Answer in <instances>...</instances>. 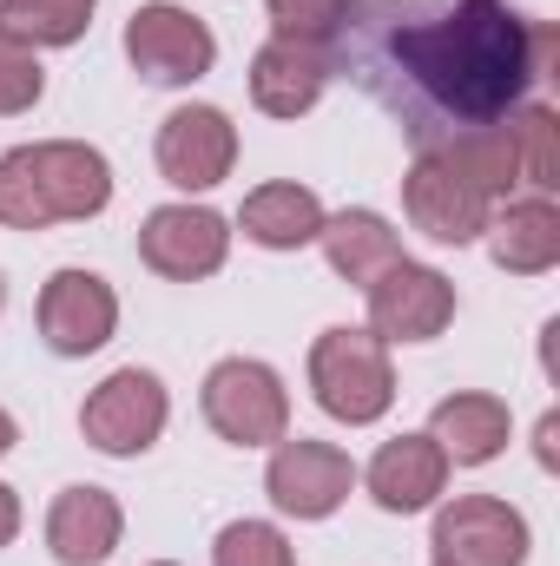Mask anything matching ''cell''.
<instances>
[{
  "label": "cell",
  "instance_id": "obj_28",
  "mask_svg": "<svg viewBox=\"0 0 560 566\" xmlns=\"http://www.w3.org/2000/svg\"><path fill=\"white\" fill-rule=\"evenodd\" d=\"M13 441H20V428H13V416H7V409H0V454H7Z\"/></svg>",
  "mask_w": 560,
  "mask_h": 566
},
{
  "label": "cell",
  "instance_id": "obj_11",
  "mask_svg": "<svg viewBox=\"0 0 560 566\" xmlns=\"http://www.w3.org/2000/svg\"><path fill=\"white\" fill-rule=\"evenodd\" d=\"M225 251H231V224L205 205H158L139 231V258L172 283L211 277L225 264Z\"/></svg>",
  "mask_w": 560,
  "mask_h": 566
},
{
  "label": "cell",
  "instance_id": "obj_30",
  "mask_svg": "<svg viewBox=\"0 0 560 566\" xmlns=\"http://www.w3.org/2000/svg\"><path fill=\"white\" fill-rule=\"evenodd\" d=\"M158 566H172V560H158Z\"/></svg>",
  "mask_w": 560,
  "mask_h": 566
},
{
  "label": "cell",
  "instance_id": "obj_3",
  "mask_svg": "<svg viewBox=\"0 0 560 566\" xmlns=\"http://www.w3.org/2000/svg\"><path fill=\"white\" fill-rule=\"evenodd\" d=\"M310 389H317L323 416H336V422H383L396 402L390 343H376L370 329H323L310 349Z\"/></svg>",
  "mask_w": 560,
  "mask_h": 566
},
{
  "label": "cell",
  "instance_id": "obj_19",
  "mask_svg": "<svg viewBox=\"0 0 560 566\" xmlns=\"http://www.w3.org/2000/svg\"><path fill=\"white\" fill-rule=\"evenodd\" d=\"M323 251H330V271L350 283H370L383 277L390 264H403V238L376 218V211H336V218H323Z\"/></svg>",
  "mask_w": 560,
  "mask_h": 566
},
{
  "label": "cell",
  "instance_id": "obj_20",
  "mask_svg": "<svg viewBox=\"0 0 560 566\" xmlns=\"http://www.w3.org/2000/svg\"><path fill=\"white\" fill-rule=\"evenodd\" d=\"M245 238L265 244V251H297V244H317L323 231V205L310 185H258L238 211Z\"/></svg>",
  "mask_w": 560,
  "mask_h": 566
},
{
  "label": "cell",
  "instance_id": "obj_14",
  "mask_svg": "<svg viewBox=\"0 0 560 566\" xmlns=\"http://www.w3.org/2000/svg\"><path fill=\"white\" fill-rule=\"evenodd\" d=\"M323 86H330V53H323V46L271 40V46H258V60H251V99H258V113H271V119L310 113V106L323 99Z\"/></svg>",
  "mask_w": 560,
  "mask_h": 566
},
{
  "label": "cell",
  "instance_id": "obj_10",
  "mask_svg": "<svg viewBox=\"0 0 560 566\" xmlns=\"http://www.w3.org/2000/svg\"><path fill=\"white\" fill-rule=\"evenodd\" d=\"M265 488H271V501H278L283 514L323 521V514H336L343 494L356 488V468H350V454L330 448V441H310V434L290 441V434H283L278 454H271V468H265Z\"/></svg>",
  "mask_w": 560,
  "mask_h": 566
},
{
  "label": "cell",
  "instance_id": "obj_7",
  "mask_svg": "<svg viewBox=\"0 0 560 566\" xmlns=\"http://www.w3.org/2000/svg\"><path fill=\"white\" fill-rule=\"evenodd\" d=\"M165 382L152 376V369H113L93 396H86V409H80V428H86V441L100 448V454H145L158 434H165Z\"/></svg>",
  "mask_w": 560,
  "mask_h": 566
},
{
  "label": "cell",
  "instance_id": "obj_12",
  "mask_svg": "<svg viewBox=\"0 0 560 566\" xmlns=\"http://www.w3.org/2000/svg\"><path fill=\"white\" fill-rule=\"evenodd\" d=\"M231 158H238V126L218 113V106H178L165 126H158V171L165 185L178 191H211L231 178Z\"/></svg>",
  "mask_w": 560,
  "mask_h": 566
},
{
  "label": "cell",
  "instance_id": "obj_18",
  "mask_svg": "<svg viewBox=\"0 0 560 566\" xmlns=\"http://www.w3.org/2000/svg\"><path fill=\"white\" fill-rule=\"evenodd\" d=\"M495 231V264L515 271V277H541L560 264V211L554 198H521L508 205L501 218H488Z\"/></svg>",
  "mask_w": 560,
  "mask_h": 566
},
{
  "label": "cell",
  "instance_id": "obj_1",
  "mask_svg": "<svg viewBox=\"0 0 560 566\" xmlns=\"http://www.w3.org/2000/svg\"><path fill=\"white\" fill-rule=\"evenodd\" d=\"M554 27L508 0H350L330 33V73H350L416 151L501 126L554 66Z\"/></svg>",
  "mask_w": 560,
  "mask_h": 566
},
{
  "label": "cell",
  "instance_id": "obj_23",
  "mask_svg": "<svg viewBox=\"0 0 560 566\" xmlns=\"http://www.w3.org/2000/svg\"><path fill=\"white\" fill-rule=\"evenodd\" d=\"M211 560L218 566H297V554H290V541H283L271 521H231L218 534Z\"/></svg>",
  "mask_w": 560,
  "mask_h": 566
},
{
  "label": "cell",
  "instance_id": "obj_17",
  "mask_svg": "<svg viewBox=\"0 0 560 566\" xmlns=\"http://www.w3.org/2000/svg\"><path fill=\"white\" fill-rule=\"evenodd\" d=\"M428 434H435V448H442L448 461L481 468V461H495V454L508 448V402H501V396H475V389L442 396L435 416H428Z\"/></svg>",
  "mask_w": 560,
  "mask_h": 566
},
{
  "label": "cell",
  "instance_id": "obj_15",
  "mask_svg": "<svg viewBox=\"0 0 560 566\" xmlns=\"http://www.w3.org/2000/svg\"><path fill=\"white\" fill-rule=\"evenodd\" d=\"M120 527H126L120 501L86 481V488H66V494L53 501V514H46V547H53L60 566H100L120 547Z\"/></svg>",
  "mask_w": 560,
  "mask_h": 566
},
{
  "label": "cell",
  "instance_id": "obj_27",
  "mask_svg": "<svg viewBox=\"0 0 560 566\" xmlns=\"http://www.w3.org/2000/svg\"><path fill=\"white\" fill-rule=\"evenodd\" d=\"M554 434H560V422L541 416V468H554Z\"/></svg>",
  "mask_w": 560,
  "mask_h": 566
},
{
  "label": "cell",
  "instance_id": "obj_4",
  "mask_svg": "<svg viewBox=\"0 0 560 566\" xmlns=\"http://www.w3.org/2000/svg\"><path fill=\"white\" fill-rule=\"evenodd\" d=\"M205 422L218 428L225 441L238 448H265L290 434V396H283L278 369L271 363H251V356H231L205 376Z\"/></svg>",
  "mask_w": 560,
  "mask_h": 566
},
{
  "label": "cell",
  "instance_id": "obj_21",
  "mask_svg": "<svg viewBox=\"0 0 560 566\" xmlns=\"http://www.w3.org/2000/svg\"><path fill=\"white\" fill-rule=\"evenodd\" d=\"M100 0H0V33L20 46H73Z\"/></svg>",
  "mask_w": 560,
  "mask_h": 566
},
{
  "label": "cell",
  "instance_id": "obj_26",
  "mask_svg": "<svg viewBox=\"0 0 560 566\" xmlns=\"http://www.w3.org/2000/svg\"><path fill=\"white\" fill-rule=\"evenodd\" d=\"M20 534V501H13V488H0V547Z\"/></svg>",
  "mask_w": 560,
  "mask_h": 566
},
{
  "label": "cell",
  "instance_id": "obj_6",
  "mask_svg": "<svg viewBox=\"0 0 560 566\" xmlns=\"http://www.w3.org/2000/svg\"><path fill=\"white\" fill-rule=\"evenodd\" d=\"M403 205H409V224L435 244H475L495 218V198L435 151H416V165L403 178Z\"/></svg>",
  "mask_w": 560,
  "mask_h": 566
},
{
  "label": "cell",
  "instance_id": "obj_16",
  "mask_svg": "<svg viewBox=\"0 0 560 566\" xmlns=\"http://www.w3.org/2000/svg\"><path fill=\"white\" fill-rule=\"evenodd\" d=\"M442 488H448V454L435 448V434H396L370 461V494L390 514H416Z\"/></svg>",
  "mask_w": 560,
  "mask_h": 566
},
{
  "label": "cell",
  "instance_id": "obj_8",
  "mask_svg": "<svg viewBox=\"0 0 560 566\" xmlns=\"http://www.w3.org/2000/svg\"><path fill=\"white\" fill-rule=\"evenodd\" d=\"M435 560L442 566H521L528 521L495 494H462L435 514Z\"/></svg>",
  "mask_w": 560,
  "mask_h": 566
},
{
  "label": "cell",
  "instance_id": "obj_2",
  "mask_svg": "<svg viewBox=\"0 0 560 566\" xmlns=\"http://www.w3.org/2000/svg\"><path fill=\"white\" fill-rule=\"evenodd\" d=\"M113 205V165L80 139L20 145L0 158V224L7 231H46L80 224Z\"/></svg>",
  "mask_w": 560,
  "mask_h": 566
},
{
  "label": "cell",
  "instance_id": "obj_9",
  "mask_svg": "<svg viewBox=\"0 0 560 566\" xmlns=\"http://www.w3.org/2000/svg\"><path fill=\"white\" fill-rule=\"evenodd\" d=\"M455 316V283L428 264H390L370 283V336L376 343H428Z\"/></svg>",
  "mask_w": 560,
  "mask_h": 566
},
{
  "label": "cell",
  "instance_id": "obj_29",
  "mask_svg": "<svg viewBox=\"0 0 560 566\" xmlns=\"http://www.w3.org/2000/svg\"><path fill=\"white\" fill-rule=\"evenodd\" d=\"M0 303H7V283H0Z\"/></svg>",
  "mask_w": 560,
  "mask_h": 566
},
{
  "label": "cell",
  "instance_id": "obj_5",
  "mask_svg": "<svg viewBox=\"0 0 560 566\" xmlns=\"http://www.w3.org/2000/svg\"><path fill=\"white\" fill-rule=\"evenodd\" d=\"M126 60L139 66L152 86H191V80L211 73L218 40H211V27L198 13H185L172 0H152V7H139L126 20Z\"/></svg>",
  "mask_w": 560,
  "mask_h": 566
},
{
  "label": "cell",
  "instance_id": "obj_31",
  "mask_svg": "<svg viewBox=\"0 0 560 566\" xmlns=\"http://www.w3.org/2000/svg\"><path fill=\"white\" fill-rule=\"evenodd\" d=\"M435 566H442V560H435Z\"/></svg>",
  "mask_w": 560,
  "mask_h": 566
},
{
  "label": "cell",
  "instance_id": "obj_24",
  "mask_svg": "<svg viewBox=\"0 0 560 566\" xmlns=\"http://www.w3.org/2000/svg\"><path fill=\"white\" fill-rule=\"evenodd\" d=\"M278 20V40H303V46H330V33L343 27L350 0H265Z\"/></svg>",
  "mask_w": 560,
  "mask_h": 566
},
{
  "label": "cell",
  "instance_id": "obj_25",
  "mask_svg": "<svg viewBox=\"0 0 560 566\" xmlns=\"http://www.w3.org/2000/svg\"><path fill=\"white\" fill-rule=\"evenodd\" d=\"M40 86H46V73H40L33 46H20V40L0 33V113H27L40 99Z\"/></svg>",
  "mask_w": 560,
  "mask_h": 566
},
{
  "label": "cell",
  "instance_id": "obj_13",
  "mask_svg": "<svg viewBox=\"0 0 560 566\" xmlns=\"http://www.w3.org/2000/svg\"><path fill=\"white\" fill-rule=\"evenodd\" d=\"M120 323V296L113 283L93 271H53L40 290V336L53 356H93Z\"/></svg>",
  "mask_w": 560,
  "mask_h": 566
},
{
  "label": "cell",
  "instance_id": "obj_22",
  "mask_svg": "<svg viewBox=\"0 0 560 566\" xmlns=\"http://www.w3.org/2000/svg\"><path fill=\"white\" fill-rule=\"evenodd\" d=\"M515 158H521V185H535V198H548L560 185V119L554 106H515Z\"/></svg>",
  "mask_w": 560,
  "mask_h": 566
}]
</instances>
